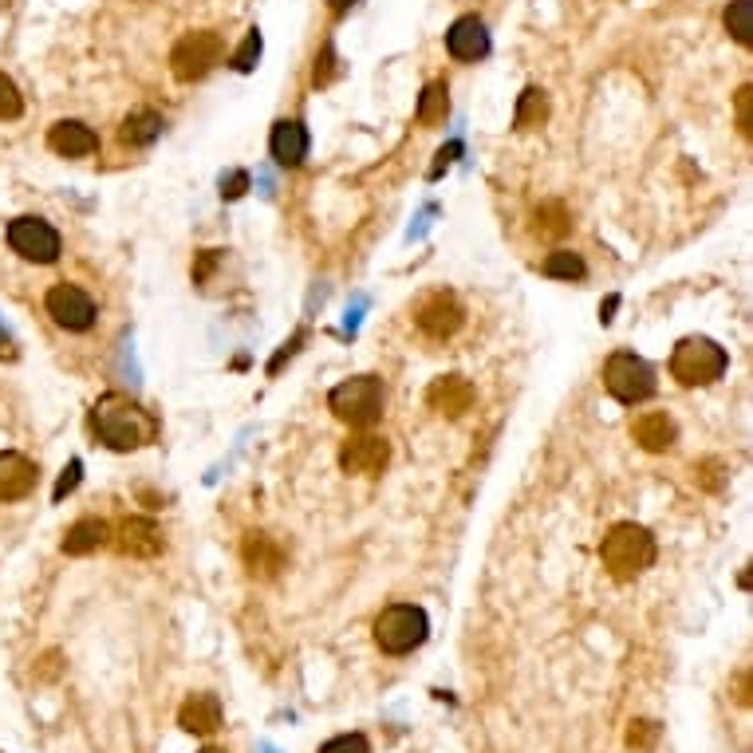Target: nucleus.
Returning <instances> with one entry per match:
<instances>
[{"mask_svg":"<svg viewBox=\"0 0 753 753\" xmlns=\"http://www.w3.org/2000/svg\"><path fill=\"white\" fill-rule=\"evenodd\" d=\"M386 461H391V446H386V438H379V434H356V438H348L343 450H339V466L348 473H363V478L383 473Z\"/></svg>","mask_w":753,"mask_h":753,"instance_id":"nucleus-10","label":"nucleus"},{"mask_svg":"<svg viewBox=\"0 0 753 753\" xmlns=\"http://www.w3.org/2000/svg\"><path fill=\"white\" fill-rule=\"evenodd\" d=\"M320 753H371V745L363 734H339V738H331V742H324Z\"/></svg>","mask_w":753,"mask_h":753,"instance_id":"nucleus-30","label":"nucleus"},{"mask_svg":"<svg viewBox=\"0 0 753 753\" xmlns=\"http://www.w3.org/2000/svg\"><path fill=\"white\" fill-rule=\"evenodd\" d=\"M114 545H119V553L123 556H134V560H151V556H159L162 548H166V541H162V528L154 525L151 517H131L119 525V537H114Z\"/></svg>","mask_w":753,"mask_h":753,"instance_id":"nucleus-14","label":"nucleus"},{"mask_svg":"<svg viewBox=\"0 0 753 753\" xmlns=\"http://www.w3.org/2000/svg\"><path fill=\"white\" fill-rule=\"evenodd\" d=\"M730 356L718 348L714 339L707 336H687L678 339V348L670 351V375L683 386H710L725 375Z\"/></svg>","mask_w":753,"mask_h":753,"instance_id":"nucleus-4","label":"nucleus"},{"mask_svg":"<svg viewBox=\"0 0 753 753\" xmlns=\"http://www.w3.org/2000/svg\"><path fill=\"white\" fill-rule=\"evenodd\" d=\"M91 430L107 450L131 454V450H142V446H151L154 438H159V418H154L142 403H134L131 395L107 391V395L91 406Z\"/></svg>","mask_w":753,"mask_h":753,"instance_id":"nucleus-1","label":"nucleus"},{"mask_svg":"<svg viewBox=\"0 0 753 753\" xmlns=\"http://www.w3.org/2000/svg\"><path fill=\"white\" fill-rule=\"evenodd\" d=\"M241 553H245V568L253 576H261V580H273L284 568V548L269 533H249Z\"/></svg>","mask_w":753,"mask_h":753,"instance_id":"nucleus-19","label":"nucleus"},{"mask_svg":"<svg viewBox=\"0 0 753 753\" xmlns=\"http://www.w3.org/2000/svg\"><path fill=\"white\" fill-rule=\"evenodd\" d=\"M548 119V99L541 87H525L517 99V111H513V127L517 131H533V127H541Z\"/></svg>","mask_w":753,"mask_h":753,"instance_id":"nucleus-24","label":"nucleus"},{"mask_svg":"<svg viewBox=\"0 0 753 753\" xmlns=\"http://www.w3.org/2000/svg\"><path fill=\"white\" fill-rule=\"evenodd\" d=\"M162 114L151 111V107H139V111H131L123 119V127H119V139H123V146H151L154 139L162 134Z\"/></svg>","mask_w":753,"mask_h":753,"instance_id":"nucleus-22","label":"nucleus"},{"mask_svg":"<svg viewBox=\"0 0 753 753\" xmlns=\"http://www.w3.org/2000/svg\"><path fill=\"white\" fill-rule=\"evenodd\" d=\"M572 229V217H568L565 201H541L537 209V233L541 237H565Z\"/></svg>","mask_w":753,"mask_h":753,"instance_id":"nucleus-27","label":"nucleus"},{"mask_svg":"<svg viewBox=\"0 0 753 753\" xmlns=\"http://www.w3.org/2000/svg\"><path fill=\"white\" fill-rule=\"evenodd\" d=\"M600 556L608 576L620 580V585H628V580H635V576H643L655 565V537L643 525H635V521H620V525L608 528Z\"/></svg>","mask_w":753,"mask_h":753,"instance_id":"nucleus-2","label":"nucleus"},{"mask_svg":"<svg viewBox=\"0 0 753 753\" xmlns=\"http://www.w3.org/2000/svg\"><path fill=\"white\" fill-rule=\"evenodd\" d=\"M651 742H655V722H631V730H628L631 750H647Z\"/></svg>","mask_w":753,"mask_h":753,"instance_id":"nucleus-33","label":"nucleus"},{"mask_svg":"<svg viewBox=\"0 0 753 753\" xmlns=\"http://www.w3.org/2000/svg\"><path fill=\"white\" fill-rule=\"evenodd\" d=\"M541 273L553 276V281H585L588 264L580 261V253H568V249H556V253L545 257Z\"/></svg>","mask_w":753,"mask_h":753,"instance_id":"nucleus-25","label":"nucleus"},{"mask_svg":"<svg viewBox=\"0 0 753 753\" xmlns=\"http://www.w3.org/2000/svg\"><path fill=\"white\" fill-rule=\"evenodd\" d=\"M418 328H423V336L430 339H450L454 331L466 324V312H461L458 296L454 293H434L426 296L423 304H418Z\"/></svg>","mask_w":753,"mask_h":753,"instance_id":"nucleus-11","label":"nucleus"},{"mask_svg":"<svg viewBox=\"0 0 753 753\" xmlns=\"http://www.w3.org/2000/svg\"><path fill=\"white\" fill-rule=\"evenodd\" d=\"M264 753H273V750H264Z\"/></svg>","mask_w":753,"mask_h":753,"instance_id":"nucleus-40","label":"nucleus"},{"mask_svg":"<svg viewBox=\"0 0 753 753\" xmlns=\"http://www.w3.org/2000/svg\"><path fill=\"white\" fill-rule=\"evenodd\" d=\"M201 753H226V750H214V745H209V750H201Z\"/></svg>","mask_w":753,"mask_h":753,"instance_id":"nucleus-39","label":"nucleus"},{"mask_svg":"<svg viewBox=\"0 0 753 753\" xmlns=\"http://www.w3.org/2000/svg\"><path fill=\"white\" fill-rule=\"evenodd\" d=\"M107 537H111L107 521L84 517V521H76V525L64 533V553L67 556H87V553H95V548H103Z\"/></svg>","mask_w":753,"mask_h":753,"instance_id":"nucleus-21","label":"nucleus"},{"mask_svg":"<svg viewBox=\"0 0 753 753\" xmlns=\"http://www.w3.org/2000/svg\"><path fill=\"white\" fill-rule=\"evenodd\" d=\"M47 146H52L59 159H87V154L99 151V134H95L87 123H79V119H59V123H52V131H47Z\"/></svg>","mask_w":753,"mask_h":753,"instance_id":"nucleus-15","label":"nucleus"},{"mask_svg":"<svg viewBox=\"0 0 753 753\" xmlns=\"http://www.w3.org/2000/svg\"><path fill=\"white\" fill-rule=\"evenodd\" d=\"M257 59H261V32L253 29V32L245 36V44H241V47L233 52V67H237V72H253Z\"/></svg>","mask_w":753,"mask_h":753,"instance_id":"nucleus-29","label":"nucleus"},{"mask_svg":"<svg viewBox=\"0 0 753 753\" xmlns=\"http://www.w3.org/2000/svg\"><path fill=\"white\" fill-rule=\"evenodd\" d=\"M44 308L64 331H87L95 324V301L79 288V284L64 281V284H56V288H47Z\"/></svg>","mask_w":753,"mask_h":753,"instance_id":"nucleus-9","label":"nucleus"},{"mask_svg":"<svg viewBox=\"0 0 753 753\" xmlns=\"http://www.w3.org/2000/svg\"><path fill=\"white\" fill-rule=\"evenodd\" d=\"M328 4H331V12H348L356 0H328Z\"/></svg>","mask_w":753,"mask_h":753,"instance_id":"nucleus-38","label":"nucleus"},{"mask_svg":"<svg viewBox=\"0 0 753 753\" xmlns=\"http://www.w3.org/2000/svg\"><path fill=\"white\" fill-rule=\"evenodd\" d=\"M426 631H430V620H426V612L418 603H391L371 623L375 647L383 655H411V651L426 643Z\"/></svg>","mask_w":753,"mask_h":753,"instance_id":"nucleus-3","label":"nucleus"},{"mask_svg":"<svg viewBox=\"0 0 753 753\" xmlns=\"http://www.w3.org/2000/svg\"><path fill=\"white\" fill-rule=\"evenodd\" d=\"M446 52L454 59H461V64H473V59L490 52V32H485V24L478 17H458L450 24V32H446Z\"/></svg>","mask_w":753,"mask_h":753,"instance_id":"nucleus-13","label":"nucleus"},{"mask_svg":"<svg viewBox=\"0 0 753 753\" xmlns=\"http://www.w3.org/2000/svg\"><path fill=\"white\" fill-rule=\"evenodd\" d=\"M603 386H608V395L612 399L635 406V403H647L659 383H655V371H651L640 356L615 351V356L603 363Z\"/></svg>","mask_w":753,"mask_h":753,"instance_id":"nucleus-7","label":"nucleus"},{"mask_svg":"<svg viewBox=\"0 0 753 753\" xmlns=\"http://www.w3.org/2000/svg\"><path fill=\"white\" fill-rule=\"evenodd\" d=\"M446 114H450V87H446V79H434V84H426L423 99H418V123L438 127L446 123Z\"/></svg>","mask_w":753,"mask_h":753,"instance_id":"nucleus-23","label":"nucleus"},{"mask_svg":"<svg viewBox=\"0 0 753 753\" xmlns=\"http://www.w3.org/2000/svg\"><path fill=\"white\" fill-rule=\"evenodd\" d=\"M9 245L24 261L52 264L59 257V233L44 217H17V221H9Z\"/></svg>","mask_w":753,"mask_h":753,"instance_id":"nucleus-8","label":"nucleus"},{"mask_svg":"<svg viewBox=\"0 0 753 753\" xmlns=\"http://www.w3.org/2000/svg\"><path fill=\"white\" fill-rule=\"evenodd\" d=\"M328 406H331V415H336L339 423H348L351 430H368V426H375L379 415H383V383H379L375 375H356V379H348V383L331 386Z\"/></svg>","mask_w":753,"mask_h":753,"instance_id":"nucleus-5","label":"nucleus"},{"mask_svg":"<svg viewBox=\"0 0 753 753\" xmlns=\"http://www.w3.org/2000/svg\"><path fill=\"white\" fill-rule=\"evenodd\" d=\"M178 725L186 734H198V738L217 734L221 730V702H217V695H206V690L189 695L178 710Z\"/></svg>","mask_w":753,"mask_h":753,"instance_id":"nucleus-17","label":"nucleus"},{"mask_svg":"<svg viewBox=\"0 0 753 753\" xmlns=\"http://www.w3.org/2000/svg\"><path fill=\"white\" fill-rule=\"evenodd\" d=\"M269 151H273V159L281 162V166H301L304 159H308V131H304V123H296V119H281V123L273 127V134H269Z\"/></svg>","mask_w":753,"mask_h":753,"instance_id":"nucleus-18","label":"nucleus"},{"mask_svg":"<svg viewBox=\"0 0 753 753\" xmlns=\"http://www.w3.org/2000/svg\"><path fill=\"white\" fill-rule=\"evenodd\" d=\"M725 32H730L742 47L753 44V0H734V4L725 9Z\"/></svg>","mask_w":753,"mask_h":753,"instance_id":"nucleus-26","label":"nucleus"},{"mask_svg":"<svg viewBox=\"0 0 753 753\" xmlns=\"http://www.w3.org/2000/svg\"><path fill=\"white\" fill-rule=\"evenodd\" d=\"M36 490V461L17 450L0 454V501H20Z\"/></svg>","mask_w":753,"mask_h":753,"instance_id":"nucleus-16","label":"nucleus"},{"mask_svg":"<svg viewBox=\"0 0 753 753\" xmlns=\"http://www.w3.org/2000/svg\"><path fill=\"white\" fill-rule=\"evenodd\" d=\"M0 359H17V348H12V339L0 331Z\"/></svg>","mask_w":753,"mask_h":753,"instance_id":"nucleus-37","label":"nucleus"},{"mask_svg":"<svg viewBox=\"0 0 753 753\" xmlns=\"http://www.w3.org/2000/svg\"><path fill=\"white\" fill-rule=\"evenodd\" d=\"M631 434H635V443H640L643 450H651V454L670 450V446H675V438H678L675 423H670L667 415H655V411H651V415H640V418H635Z\"/></svg>","mask_w":753,"mask_h":753,"instance_id":"nucleus-20","label":"nucleus"},{"mask_svg":"<svg viewBox=\"0 0 753 753\" xmlns=\"http://www.w3.org/2000/svg\"><path fill=\"white\" fill-rule=\"evenodd\" d=\"M79 470H84L79 461H72V466H67V470H64V478H59V485H56V501H64L67 493L76 490V485H79Z\"/></svg>","mask_w":753,"mask_h":753,"instance_id":"nucleus-35","label":"nucleus"},{"mask_svg":"<svg viewBox=\"0 0 753 753\" xmlns=\"http://www.w3.org/2000/svg\"><path fill=\"white\" fill-rule=\"evenodd\" d=\"M221 56H226V44H221L217 32H186L174 44V52H170V72H174L178 84H198V79H206L221 64Z\"/></svg>","mask_w":753,"mask_h":753,"instance_id":"nucleus-6","label":"nucleus"},{"mask_svg":"<svg viewBox=\"0 0 753 753\" xmlns=\"http://www.w3.org/2000/svg\"><path fill=\"white\" fill-rule=\"evenodd\" d=\"M718 470H722V466H718V461H702V466H698V481H702V485H707V490H718V485H722V478H718Z\"/></svg>","mask_w":753,"mask_h":753,"instance_id":"nucleus-36","label":"nucleus"},{"mask_svg":"<svg viewBox=\"0 0 753 753\" xmlns=\"http://www.w3.org/2000/svg\"><path fill=\"white\" fill-rule=\"evenodd\" d=\"M24 111V99H20V87L12 84L4 72H0V119H20Z\"/></svg>","mask_w":753,"mask_h":753,"instance_id":"nucleus-28","label":"nucleus"},{"mask_svg":"<svg viewBox=\"0 0 753 753\" xmlns=\"http://www.w3.org/2000/svg\"><path fill=\"white\" fill-rule=\"evenodd\" d=\"M312 79H316V87H328L331 79H336V52H331V44L320 47V56H316V72H312Z\"/></svg>","mask_w":753,"mask_h":753,"instance_id":"nucleus-31","label":"nucleus"},{"mask_svg":"<svg viewBox=\"0 0 753 753\" xmlns=\"http://www.w3.org/2000/svg\"><path fill=\"white\" fill-rule=\"evenodd\" d=\"M738 131H742L745 139L753 134V87L750 84L738 91Z\"/></svg>","mask_w":753,"mask_h":753,"instance_id":"nucleus-32","label":"nucleus"},{"mask_svg":"<svg viewBox=\"0 0 753 753\" xmlns=\"http://www.w3.org/2000/svg\"><path fill=\"white\" fill-rule=\"evenodd\" d=\"M245 186H249L245 170H233L229 178H221V194H226V198H241V194H245Z\"/></svg>","mask_w":753,"mask_h":753,"instance_id":"nucleus-34","label":"nucleus"},{"mask_svg":"<svg viewBox=\"0 0 753 753\" xmlns=\"http://www.w3.org/2000/svg\"><path fill=\"white\" fill-rule=\"evenodd\" d=\"M426 406L446 418H461L473 406V383L466 375H438L426 386Z\"/></svg>","mask_w":753,"mask_h":753,"instance_id":"nucleus-12","label":"nucleus"}]
</instances>
